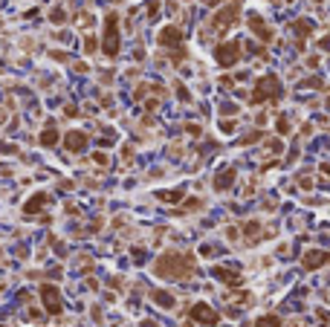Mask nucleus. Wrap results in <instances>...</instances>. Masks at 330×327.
<instances>
[{"label": "nucleus", "instance_id": "17", "mask_svg": "<svg viewBox=\"0 0 330 327\" xmlns=\"http://www.w3.org/2000/svg\"><path fill=\"white\" fill-rule=\"evenodd\" d=\"M41 142H44V145H49V148H53L55 142H58V133H55L53 128H49V131H44V136H41Z\"/></svg>", "mask_w": 330, "mask_h": 327}, {"label": "nucleus", "instance_id": "3", "mask_svg": "<svg viewBox=\"0 0 330 327\" xmlns=\"http://www.w3.org/2000/svg\"><path fill=\"white\" fill-rule=\"evenodd\" d=\"M41 301H44V307L53 313V316H58L64 310V304H61V292H58V287H53V284H44L41 287Z\"/></svg>", "mask_w": 330, "mask_h": 327}, {"label": "nucleus", "instance_id": "14", "mask_svg": "<svg viewBox=\"0 0 330 327\" xmlns=\"http://www.w3.org/2000/svg\"><path fill=\"white\" fill-rule=\"evenodd\" d=\"M44 203H46V194H35L27 206H23V212H27V214H35V212H41V206H44Z\"/></svg>", "mask_w": 330, "mask_h": 327}, {"label": "nucleus", "instance_id": "10", "mask_svg": "<svg viewBox=\"0 0 330 327\" xmlns=\"http://www.w3.org/2000/svg\"><path fill=\"white\" fill-rule=\"evenodd\" d=\"M67 148L70 150H84L87 148V133H81V131L67 133Z\"/></svg>", "mask_w": 330, "mask_h": 327}, {"label": "nucleus", "instance_id": "4", "mask_svg": "<svg viewBox=\"0 0 330 327\" xmlns=\"http://www.w3.org/2000/svg\"><path fill=\"white\" fill-rule=\"evenodd\" d=\"M191 318H194V321H200V324H206V327H214L217 321H220V313L200 301V304H194V307H191Z\"/></svg>", "mask_w": 330, "mask_h": 327}, {"label": "nucleus", "instance_id": "9", "mask_svg": "<svg viewBox=\"0 0 330 327\" xmlns=\"http://www.w3.org/2000/svg\"><path fill=\"white\" fill-rule=\"evenodd\" d=\"M235 15H238V6H229V9H223L220 15H217V18L212 20V27L217 29V32H223V29H226V27H229V23L235 20Z\"/></svg>", "mask_w": 330, "mask_h": 327}, {"label": "nucleus", "instance_id": "15", "mask_svg": "<svg viewBox=\"0 0 330 327\" xmlns=\"http://www.w3.org/2000/svg\"><path fill=\"white\" fill-rule=\"evenodd\" d=\"M255 327H281V318H275V316H261L258 321H255Z\"/></svg>", "mask_w": 330, "mask_h": 327}, {"label": "nucleus", "instance_id": "18", "mask_svg": "<svg viewBox=\"0 0 330 327\" xmlns=\"http://www.w3.org/2000/svg\"><path fill=\"white\" fill-rule=\"evenodd\" d=\"M321 49H330V38H324V41H321Z\"/></svg>", "mask_w": 330, "mask_h": 327}, {"label": "nucleus", "instance_id": "16", "mask_svg": "<svg viewBox=\"0 0 330 327\" xmlns=\"http://www.w3.org/2000/svg\"><path fill=\"white\" fill-rule=\"evenodd\" d=\"M154 301L162 304V307H174V298H171L168 292H154Z\"/></svg>", "mask_w": 330, "mask_h": 327}, {"label": "nucleus", "instance_id": "13", "mask_svg": "<svg viewBox=\"0 0 330 327\" xmlns=\"http://www.w3.org/2000/svg\"><path fill=\"white\" fill-rule=\"evenodd\" d=\"M232 177H235V168L220 171V174H217V183H214V188H220V191H223V188H229V186H232Z\"/></svg>", "mask_w": 330, "mask_h": 327}, {"label": "nucleus", "instance_id": "11", "mask_svg": "<svg viewBox=\"0 0 330 327\" xmlns=\"http://www.w3.org/2000/svg\"><path fill=\"white\" fill-rule=\"evenodd\" d=\"M249 27H252V32H255V35H261V41H269V38H272V32L264 27V20H261L258 15H252V18H249Z\"/></svg>", "mask_w": 330, "mask_h": 327}, {"label": "nucleus", "instance_id": "12", "mask_svg": "<svg viewBox=\"0 0 330 327\" xmlns=\"http://www.w3.org/2000/svg\"><path fill=\"white\" fill-rule=\"evenodd\" d=\"M160 44H162V46H177V44H180V29H174V27L162 29V35H160Z\"/></svg>", "mask_w": 330, "mask_h": 327}, {"label": "nucleus", "instance_id": "19", "mask_svg": "<svg viewBox=\"0 0 330 327\" xmlns=\"http://www.w3.org/2000/svg\"><path fill=\"white\" fill-rule=\"evenodd\" d=\"M142 327H157V324H154V321H142Z\"/></svg>", "mask_w": 330, "mask_h": 327}, {"label": "nucleus", "instance_id": "2", "mask_svg": "<svg viewBox=\"0 0 330 327\" xmlns=\"http://www.w3.org/2000/svg\"><path fill=\"white\" fill-rule=\"evenodd\" d=\"M214 58H217V64H223V67H232V64L241 58V44H238V41L220 44L217 49H214Z\"/></svg>", "mask_w": 330, "mask_h": 327}, {"label": "nucleus", "instance_id": "5", "mask_svg": "<svg viewBox=\"0 0 330 327\" xmlns=\"http://www.w3.org/2000/svg\"><path fill=\"white\" fill-rule=\"evenodd\" d=\"M105 53L113 58L119 53V35H116V15H107V32H105Z\"/></svg>", "mask_w": 330, "mask_h": 327}, {"label": "nucleus", "instance_id": "6", "mask_svg": "<svg viewBox=\"0 0 330 327\" xmlns=\"http://www.w3.org/2000/svg\"><path fill=\"white\" fill-rule=\"evenodd\" d=\"M278 93H281V87H278V79H275V76H267V79L258 81L255 102H261V98H267V96H278Z\"/></svg>", "mask_w": 330, "mask_h": 327}, {"label": "nucleus", "instance_id": "8", "mask_svg": "<svg viewBox=\"0 0 330 327\" xmlns=\"http://www.w3.org/2000/svg\"><path fill=\"white\" fill-rule=\"evenodd\" d=\"M212 275L217 278V281H223V284H241V272L238 269H226V266H214L212 269Z\"/></svg>", "mask_w": 330, "mask_h": 327}, {"label": "nucleus", "instance_id": "7", "mask_svg": "<svg viewBox=\"0 0 330 327\" xmlns=\"http://www.w3.org/2000/svg\"><path fill=\"white\" fill-rule=\"evenodd\" d=\"M321 264H330V255H327V252L313 249V252H307V255H304V269H307V272H313V269H316V266H321Z\"/></svg>", "mask_w": 330, "mask_h": 327}, {"label": "nucleus", "instance_id": "1", "mask_svg": "<svg viewBox=\"0 0 330 327\" xmlns=\"http://www.w3.org/2000/svg\"><path fill=\"white\" fill-rule=\"evenodd\" d=\"M191 272H194V261L188 255H180V252H168L154 264V275L165 278V281H183Z\"/></svg>", "mask_w": 330, "mask_h": 327}]
</instances>
